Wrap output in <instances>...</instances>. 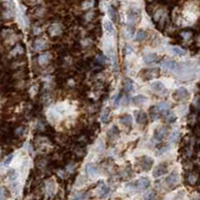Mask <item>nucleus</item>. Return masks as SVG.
<instances>
[{
  "label": "nucleus",
  "mask_w": 200,
  "mask_h": 200,
  "mask_svg": "<svg viewBox=\"0 0 200 200\" xmlns=\"http://www.w3.org/2000/svg\"><path fill=\"white\" fill-rule=\"evenodd\" d=\"M179 137H180V135H179V132H177V131H173V132L171 133V135H170V141L172 143H176L177 141L179 140Z\"/></svg>",
  "instance_id": "nucleus-30"
},
{
  "label": "nucleus",
  "mask_w": 200,
  "mask_h": 200,
  "mask_svg": "<svg viewBox=\"0 0 200 200\" xmlns=\"http://www.w3.org/2000/svg\"><path fill=\"white\" fill-rule=\"evenodd\" d=\"M158 60H159V56L155 53H148L144 56V61H145V64H147L156 63Z\"/></svg>",
  "instance_id": "nucleus-16"
},
{
  "label": "nucleus",
  "mask_w": 200,
  "mask_h": 200,
  "mask_svg": "<svg viewBox=\"0 0 200 200\" xmlns=\"http://www.w3.org/2000/svg\"><path fill=\"white\" fill-rule=\"evenodd\" d=\"M47 47V43L46 41L42 39V38H37L34 40L33 42V49L35 51H41L44 50Z\"/></svg>",
  "instance_id": "nucleus-10"
},
{
  "label": "nucleus",
  "mask_w": 200,
  "mask_h": 200,
  "mask_svg": "<svg viewBox=\"0 0 200 200\" xmlns=\"http://www.w3.org/2000/svg\"><path fill=\"white\" fill-rule=\"evenodd\" d=\"M150 88L153 92L157 93V94H163L166 92V88L162 84L161 82H154L150 85Z\"/></svg>",
  "instance_id": "nucleus-9"
},
{
  "label": "nucleus",
  "mask_w": 200,
  "mask_h": 200,
  "mask_svg": "<svg viewBox=\"0 0 200 200\" xmlns=\"http://www.w3.org/2000/svg\"><path fill=\"white\" fill-rule=\"evenodd\" d=\"M180 37L184 41H189L193 37V31L192 30H183L180 32Z\"/></svg>",
  "instance_id": "nucleus-21"
},
{
  "label": "nucleus",
  "mask_w": 200,
  "mask_h": 200,
  "mask_svg": "<svg viewBox=\"0 0 200 200\" xmlns=\"http://www.w3.org/2000/svg\"><path fill=\"white\" fill-rule=\"evenodd\" d=\"M144 78L145 80H152V78H157L160 74V71L158 67H153V68H148L143 72Z\"/></svg>",
  "instance_id": "nucleus-6"
},
{
  "label": "nucleus",
  "mask_w": 200,
  "mask_h": 200,
  "mask_svg": "<svg viewBox=\"0 0 200 200\" xmlns=\"http://www.w3.org/2000/svg\"><path fill=\"white\" fill-rule=\"evenodd\" d=\"M12 157H13L12 155H10V156H9V157L7 158V159H6V160L4 161V165H5V166H7V165H8V164L10 163V161L12 160Z\"/></svg>",
  "instance_id": "nucleus-38"
},
{
  "label": "nucleus",
  "mask_w": 200,
  "mask_h": 200,
  "mask_svg": "<svg viewBox=\"0 0 200 200\" xmlns=\"http://www.w3.org/2000/svg\"><path fill=\"white\" fill-rule=\"evenodd\" d=\"M164 116H165L166 121L169 123H173L174 121L176 120V116H175V114H173V113H167L166 115H164Z\"/></svg>",
  "instance_id": "nucleus-31"
},
{
  "label": "nucleus",
  "mask_w": 200,
  "mask_h": 200,
  "mask_svg": "<svg viewBox=\"0 0 200 200\" xmlns=\"http://www.w3.org/2000/svg\"><path fill=\"white\" fill-rule=\"evenodd\" d=\"M178 183H179V174L176 171L172 172V173L166 178V184H167L168 187L173 188Z\"/></svg>",
  "instance_id": "nucleus-5"
},
{
  "label": "nucleus",
  "mask_w": 200,
  "mask_h": 200,
  "mask_svg": "<svg viewBox=\"0 0 200 200\" xmlns=\"http://www.w3.org/2000/svg\"><path fill=\"white\" fill-rule=\"evenodd\" d=\"M108 135L112 138V139H116V138H118L119 136V132H118V129L116 128V127H112V129L109 131Z\"/></svg>",
  "instance_id": "nucleus-29"
},
{
  "label": "nucleus",
  "mask_w": 200,
  "mask_h": 200,
  "mask_svg": "<svg viewBox=\"0 0 200 200\" xmlns=\"http://www.w3.org/2000/svg\"><path fill=\"white\" fill-rule=\"evenodd\" d=\"M167 172V166L165 164H160L158 165L157 167H155L154 171H153V176L155 178H158L162 176V175H164L165 173Z\"/></svg>",
  "instance_id": "nucleus-12"
},
{
  "label": "nucleus",
  "mask_w": 200,
  "mask_h": 200,
  "mask_svg": "<svg viewBox=\"0 0 200 200\" xmlns=\"http://www.w3.org/2000/svg\"><path fill=\"white\" fill-rule=\"evenodd\" d=\"M133 89H134L133 81L130 80V78H125V81H124V89L126 92H131L133 91Z\"/></svg>",
  "instance_id": "nucleus-23"
},
{
  "label": "nucleus",
  "mask_w": 200,
  "mask_h": 200,
  "mask_svg": "<svg viewBox=\"0 0 200 200\" xmlns=\"http://www.w3.org/2000/svg\"><path fill=\"white\" fill-rule=\"evenodd\" d=\"M120 101H121V99H120V95H117V96H115V98H114V107H115V108H117V107L119 106Z\"/></svg>",
  "instance_id": "nucleus-36"
},
{
  "label": "nucleus",
  "mask_w": 200,
  "mask_h": 200,
  "mask_svg": "<svg viewBox=\"0 0 200 200\" xmlns=\"http://www.w3.org/2000/svg\"><path fill=\"white\" fill-rule=\"evenodd\" d=\"M134 185H135V187L137 189L144 190V189H147L150 186V180L148 177H142V178H140L138 181H136Z\"/></svg>",
  "instance_id": "nucleus-7"
},
{
  "label": "nucleus",
  "mask_w": 200,
  "mask_h": 200,
  "mask_svg": "<svg viewBox=\"0 0 200 200\" xmlns=\"http://www.w3.org/2000/svg\"><path fill=\"white\" fill-rule=\"evenodd\" d=\"M149 1H152V0H149Z\"/></svg>",
  "instance_id": "nucleus-40"
},
{
  "label": "nucleus",
  "mask_w": 200,
  "mask_h": 200,
  "mask_svg": "<svg viewBox=\"0 0 200 200\" xmlns=\"http://www.w3.org/2000/svg\"><path fill=\"white\" fill-rule=\"evenodd\" d=\"M99 193H100V195L103 196V197H106V196L110 193V189L108 186L105 185L104 183H101V186H100V188H99Z\"/></svg>",
  "instance_id": "nucleus-24"
},
{
  "label": "nucleus",
  "mask_w": 200,
  "mask_h": 200,
  "mask_svg": "<svg viewBox=\"0 0 200 200\" xmlns=\"http://www.w3.org/2000/svg\"><path fill=\"white\" fill-rule=\"evenodd\" d=\"M108 14L110 16V18L112 19V21L114 22H117L119 19V15H118V12L117 10L113 7V6H109V9H108Z\"/></svg>",
  "instance_id": "nucleus-18"
},
{
  "label": "nucleus",
  "mask_w": 200,
  "mask_h": 200,
  "mask_svg": "<svg viewBox=\"0 0 200 200\" xmlns=\"http://www.w3.org/2000/svg\"><path fill=\"white\" fill-rule=\"evenodd\" d=\"M186 183L190 186H196L200 183V173L198 171H188L185 177Z\"/></svg>",
  "instance_id": "nucleus-1"
},
{
  "label": "nucleus",
  "mask_w": 200,
  "mask_h": 200,
  "mask_svg": "<svg viewBox=\"0 0 200 200\" xmlns=\"http://www.w3.org/2000/svg\"><path fill=\"white\" fill-rule=\"evenodd\" d=\"M120 122L122 125L126 126V127H132V124H133V118L131 115H128V114H126V115H124L123 117H121L120 118Z\"/></svg>",
  "instance_id": "nucleus-15"
},
{
  "label": "nucleus",
  "mask_w": 200,
  "mask_h": 200,
  "mask_svg": "<svg viewBox=\"0 0 200 200\" xmlns=\"http://www.w3.org/2000/svg\"><path fill=\"white\" fill-rule=\"evenodd\" d=\"M22 53H23V47H22V45L20 43H17L16 45L13 47L11 50H10L9 56H12V57H17V56H21Z\"/></svg>",
  "instance_id": "nucleus-14"
},
{
  "label": "nucleus",
  "mask_w": 200,
  "mask_h": 200,
  "mask_svg": "<svg viewBox=\"0 0 200 200\" xmlns=\"http://www.w3.org/2000/svg\"><path fill=\"white\" fill-rule=\"evenodd\" d=\"M96 60H98L100 64H103L105 63V60H105L104 56H102V54H100V56H96Z\"/></svg>",
  "instance_id": "nucleus-37"
},
{
  "label": "nucleus",
  "mask_w": 200,
  "mask_h": 200,
  "mask_svg": "<svg viewBox=\"0 0 200 200\" xmlns=\"http://www.w3.org/2000/svg\"><path fill=\"white\" fill-rule=\"evenodd\" d=\"M109 115H110V110H109V109H106L105 111H104V113H103L102 117H101V120H102L103 123H106L107 121H108Z\"/></svg>",
  "instance_id": "nucleus-32"
},
{
  "label": "nucleus",
  "mask_w": 200,
  "mask_h": 200,
  "mask_svg": "<svg viewBox=\"0 0 200 200\" xmlns=\"http://www.w3.org/2000/svg\"><path fill=\"white\" fill-rule=\"evenodd\" d=\"M171 49L178 56H184L186 54V50L183 49V48L180 47V46H172Z\"/></svg>",
  "instance_id": "nucleus-25"
},
{
  "label": "nucleus",
  "mask_w": 200,
  "mask_h": 200,
  "mask_svg": "<svg viewBox=\"0 0 200 200\" xmlns=\"http://www.w3.org/2000/svg\"><path fill=\"white\" fill-rule=\"evenodd\" d=\"M140 162V167L142 168V170L143 171H148V170H150L151 168H152L153 166V163H154V161L153 159L151 157L149 156H144L142 157L141 159L139 160Z\"/></svg>",
  "instance_id": "nucleus-3"
},
{
  "label": "nucleus",
  "mask_w": 200,
  "mask_h": 200,
  "mask_svg": "<svg viewBox=\"0 0 200 200\" xmlns=\"http://www.w3.org/2000/svg\"><path fill=\"white\" fill-rule=\"evenodd\" d=\"M48 31H49L51 36H57L63 32V27L58 23H53L50 25L49 29H48Z\"/></svg>",
  "instance_id": "nucleus-11"
},
{
  "label": "nucleus",
  "mask_w": 200,
  "mask_h": 200,
  "mask_svg": "<svg viewBox=\"0 0 200 200\" xmlns=\"http://www.w3.org/2000/svg\"><path fill=\"white\" fill-rule=\"evenodd\" d=\"M85 192H78L75 195L74 200H85Z\"/></svg>",
  "instance_id": "nucleus-34"
},
{
  "label": "nucleus",
  "mask_w": 200,
  "mask_h": 200,
  "mask_svg": "<svg viewBox=\"0 0 200 200\" xmlns=\"http://www.w3.org/2000/svg\"><path fill=\"white\" fill-rule=\"evenodd\" d=\"M154 198H155V192L154 191L147 192L144 196V200H154Z\"/></svg>",
  "instance_id": "nucleus-33"
},
{
  "label": "nucleus",
  "mask_w": 200,
  "mask_h": 200,
  "mask_svg": "<svg viewBox=\"0 0 200 200\" xmlns=\"http://www.w3.org/2000/svg\"><path fill=\"white\" fill-rule=\"evenodd\" d=\"M49 58H50V54L48 53H44L42 54H40L38 56V64L40 65H45L49 61Z\"/></svg>",
  "instance_id": "nucleus-20"
},
{
  "label": "nucleus",
  "mask_w": 200,
  "mask_h": 200,
  "mask_svg": "<svg viewBox=\"0 0 200 200\" xmlns=\"http://www.w3.org/2000/svg\"><path fill=\"white\" fill-rule=\"evenodd\" d=\"M147 36V32L145 31L143 29H140L137 31V34H136V40L138 41H143L145 38H146Z\"/></svg>",
  "instance_id": "nucleus-27"
},
{
  "label": "nucleus",
  "mask_w": 200,
  "mask_h": 200,
  "mask_svg": "<svg viewBox=\"0 0 200 200\" xmlns=\"http://www.w3.org/2000/svg\"><path fill=\"white\" fill-rule=\"evenodd\" d=\"M6 198V190L5 188L0 187V200H5Z\"/></svg>",
  "instance_id": "nucleus-35"
},
{
  "label": "nucleus",
  "mask_w": 200,
  "mask_h": 200,
  "mask_svg": "<svg viewBox=\"0 0 200 200\" xmlns=\"http://www.w3.org/2000/svg\"><path fill=\"white\" fill-rule=\"evenodd\" d=\"M136 120H137L138 124H140V125H144V124H146V122H147V115L143 112L138 113L137 117H136Z\"/></svg>",
  "instance_id": "nucleus-22"
},
{
  "label": "nucleus",
  "mask_w": 200,
  "mask_h": 200,
  "mask_svg": "<svg viewBox=\"0 0 200 200\" xmlns=\"http://www.w3.org/2000/svg\"><path fill=\"white\" fill-rule=\"evenodd\" d=\"M149 114H150V116H151V118H152V120H157L160 117V114H162V113L159 110V108H158V106L157 107L154 106V107H152V108L150 109Z\"/></svg>",
  "instance_id": "nucleus-19"
},
{
  "label": "nucleus",
  "mask_w": 200,
  "mask_h": 200,
  "mask_svg": "<svg viewBox=\"0 0 200 200\" xmlns=\"http://www.w3.org/2000/svg\"><path fill=\"white\" fill-rule=\"evenodd\" d=\"M173 98L176 100V101H185L189 98V92L188 89L184 88V87H181L177 89L176 91L174 92L173 94Z\"/></svg>",
  "instance_id": "nucleus-2"
},
{
  "label": "nucleus",
  "mask_w": 200,
  "mask_h": 200,
  "mask_svg": "<svg viewBox=\"0 0 200 200\" xmlns=\"http://www.w3.org/2000/svg\"><path fill=\"white\" fill-rule=\"evenodd\" d=\"M147 102V98L143 95H139V96H136L135 98L132 100V103L135 106H142L144 105L145 103Z\"/></svg>",
  "instance_id": "nucleus-17"
},
{
  "label": "nucleus",
  "mask_w": 200,
  "mask_h": 200,
  "mask_svg": "<svg viewBox=\"0 0 200 200\" xmlns=\"http://www.w3.org/2000/svg\"><path fill=\"white\" fill-rule=\"evenodd\" d=\"M167 134H168V129L166 128V127H161V128L157 129L156 132L154 133V137L156 140L161 141L167 136Z\"/></svg>",
  "instance_id": "nucleus-13"
},
{
  "label": "nucleus",
  "mask_w": 200,
  "mask_h": 200,
  "mask_svg": "<svg viewBox=\"0 0 200 200\" xmlns=\"http://www.w3.org/2000/svg\"><path fill=\"white\" fill-rule=\"evenodd\" d=\"M85 173L89 178H94L98 175V168L94 163H89L85 166Z\"/></svg>",
  "instance_id": "nucleus-8"
},
{
  "label": "nucleus",
  "mask_w": 200,
  "mask_h": 200,
  "mask_svg": "<svg viewBox=\"0 0 200 200\" xmlns=\"http://www.w3.org/2000/svg\"><path fill=\"white\" fill-rule=\"evenodd\" d=\"M198 169L200 170V161H199V163H198Z\"/></svg>",
  "instance_id": "nucleus-39"
},
{
  "label": "nucleus",
  "mask_w": 200,
  "mask_h": 200,
  "mask_svg": "<svg viewBox=\"0 0 200 200\" xmlns=\"http://www.w3.org/2000/svg\"><path fill=\"white\" fill-rule=\"evenodd\" d=\"M162 67H163L164 70H166L168 71H173V72H177L179 71V64L174 60H164L162 63Z\"/></svg>",
  "instance_id": "nucleus-4"
},
{
  "label": "nucleus",
  "mask_w": 200,
  "mask_h": 200,
  "mask_svg": "<svg viewBox=\"0 0 200 200\" xmlns=\"http://www.w3.org/2000/svg\"><path fill=\"white\" fill-rule=\"evenodd\" d=\"M158 108H159V110L163 115H166V114L168 113V110H169V105L167 104V103H161V104L158 106Z\"/></svg>",
  "instance_id": "nucleus-28"
},
{
  "label": "nucleus",
  "mask_w": 200,
  "mask_h": 200,
  "mask_svg": "<svg viewBox=\"0 0 200 200\" xmlns=\"http://www.w3.org/2000/svg\"><path fill=\"white\" fill-rule=\"evenodd\" d=\"M104 25H105L106 31L108 32L109 34H113V33H114V31H115V28H114V25H113V23H112L111 21L107 20V21H105Z\"/></svg>",
  "instance_id": "nucleus-26"
}]
</instances>
